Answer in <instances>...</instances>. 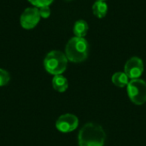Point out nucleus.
Wrapping results in <instances>:
<instances>
[{
    "mask_svg": "<svg viewBox=\"0 0 146 146\" xmlns=\"http://www.w3.org/2000/svg\"><path fill=\"white\" fill-rule=\"evenodd\" d=\"M9 80H10L9 74L6 70L0 68V86H3L7 85Z\"/></svg>",
    "mask_w": 146,
    "mask_h": 146,
    "instance_id": "obj_12",
    "label": "nucleus"
},
{
    "mask_svg": "<svg viewBox=\"0 0 146 146\" xmlns=\"http://www.w3.org/2000/svg\"><path fill=\"white\" fill-rule=\"evenodd\" d=\"M40 21L38 9L36 7L27 8L20 17V23L24 29L34 28Z\"/></svg>",
    "mask_w": 146,
    "mask_h": 146,
    "instance_id": "obj_5",
    "label": "nucleus"
},
{
    "mask_svg": "<svg viewBox=\"0 0 146 146\" xmlns=\"http://www.w3.org/2000/svg\"><path fill=\"white\" fill-rule=\"evenodd\" d=\"M127 86L130 100L136 105H143L146 102V82L140 79L131 80Z\"/></svg>",
    "mask_w": 146,
    "mask_h": 146,
    "instance_id": "obj_4",
    "label": "nucleus"
},
{
    "mask_svg": "<svg viewBox=\"0 0 146 146\" xmlns=\"http://www.w3.org/2000/svg\"><path fill=\"white\" fill-rule=\"evenodd\" d=\"M106 134L103 127L95 123L86 124L78 136L79 146H104Z\"/></svg>",
    "mask_w": 146,
    "mask_h": 146,
    "instance_id": "obj_1",
    "label": "nucleus"
},
{
    "mask_svg": "<svg viewBox=\"0 0 146 146\" xmlns=\"http://www.w3.org/2000/svg\"><path fill=\"white\" fill-rule=\"evenodd\" d=\"M66 1H71V0H66Z\"/></svg>",
    "mask_w": 146,
    "mask_h": 146,
    "instance_id": "obj_16",
    "label": "nucleus"
},
{
    "mask_svg": "<svg viewBox=\"0 0 146 146\" xmlns=\"http://www.w3.org/2000/svg\"><path fill=\"white\" fill-rule=\"evenodd\" d=\"M31 4L35 6L36 8H40L44 6H49L52 3L54 0H28Z\"/></svg>",
    "mask_w": 146,
    "mask_h": 146,
    "instance_id": "obj_13",
    "label": "nucleus"
},
{
    "mask_svg": "<svg viewBox=\"0 0 146 146\" xmlns=\"http://www.w3.org/2000/svg\"><path fill=\"white\" fill-rule=\"evenodd\" d=\"M38 12L40 15V17L42 18H48L50 15V9L49 6H44V7H40L38 8Z\"/></svg>",
    "mask_w": 146,
    "mask_h": 146,
    "instance_id": "obj_14",
    "label": "nucleus"
},
{
    "mask_svg": "<svg viewBox=\"0 0 146 146\" xmlns=\"http://www.w3.org/2000/svg\"><path fill=\"white\" fill-rule=\"evenodd\" d=\"M128 77L127 75L123 73V72H117L115 74H113L112 78H111V80H112V83L117 86V87H125L126 86L128 85L129 83V80H128Z\"/></svg>",
    "mask_w": 146,
    "mask_h": 146,
    "instance_id": "obj_11",
    "label": "nucleus"
},
{
    "mask_svg": "<svg viewBox=\"0 0 146 146\" xmlns=\"http://www.w3.org/2000/svg\"><path fill=\"white\" fill-rule=\"evenodd\" d=\"M78 126L79 119L72 114H65L61 115L56 122V127L62 133H70L75 130Z\"/></svg>",
    "mask_w": 146,
    "mask_h": 146,
    "instance_id": "obj_7",
    "label": "nucleus"
},
{
    "mask_svg": "<svg viewBox=\"0 0 146 146\" xmlns=\"http://www.w3.org/2000/svg\"><path fill=\"white\" fill-rule=\"evenodd\" d=\"M97 1H105V0H97Z\"/></svg>",
    "mask_w": 146,
    "mask_h": 146,
    "instance_id": "obj_15",
    "label": "nucleus"
},
{
    "mask_svg": "<svg viewBox=\"0 0 146 146\" xmlns=\"http://www.w3.org/2000/svg\"><path fill=\"white\" fill-rule=\"evenodd\" d=\"M44 66L45 70L50 74H62L67 68L68 58L62 51L52 50L46 55L44 60Z\"/></svg>",
    "mask_w": 146,
    "mask_h": 146,
    "instance_id": "obj_3",
    "label": "nucleus"
},
{
    "mask_svg": "<svg viewBox=\"0 0 146 146\" xmlns=\"http://www.w3.org/2000/svg\"><path fill=\"white\" fill-rule=\"evenodd\" d=\"M88 24L84 20H79L74 23V33L75 37L84 38L88 32Z\"/></svg>",
    "mask_w": 146,
    "mask_h": 146,
    "instance_id": "obj_10",
    "label": "nucleus"
},
{
    "mask_svg": "<svg viewBox=\"0 0 146 146\" xmlns=\"http://www.w3.org/2000/svg\"><path fill=\"white\" fill-rule=\"evenodd\" d=\"M144 72L143 61L137 56L130 58L125 64L124 73L131 80L139 79Z\"/></svg>",
    "mask_w": 146,
    "mask_h": 146,
    "instance_id": "obj_6",
    "label": "nucleus"
},
{
    "mask_svg": "<svg viewBox=\"0 0 146 146\" xmlns=\"http://www.w3.org/2000/svg\"><path fill=\"white\" fill-rule=\"evenodd\" d=\"M52 86L56 92H64L68 87V82L64 76H62V74H58L54 76L52 80Z\"/></svg>",
    "mask_w": 146,
    "mask_h": 146,
    "instance_id": "obj_8",
    "label": "nucleus"
},
{
    "mask_svg": "<svg viewBox=\"0 0 146 146\" xmlns=\"http://www.w3.org/2000/svg\"><path fill=\"white\" fill-rule=\"evenodd\" d=\"M89 50V44L84 38L74 37L68 40L66 45L65 55L72 62H82L88 57Z\"/></svg>",
    "mask_w": 146,
    "mask_h": 146,
    "instance_id": "obj_2",
    "label": "nucleus"
},
{
    "mask_svg": "<svg viewBox=\"0 0 146 146\" xmlns=\"http://www.w3.org/2000/svg\"><path fill=\"white\" fill-rule=\"evenodd\" d=\"M92 12L98 18H104L108 12V5L104 1H97L92 6Z\"/></svg>",
    "mask_w": 146,
    "mask_h": 146,
    "instance_id": "obj_9",
    "label": "nucleus"
}]
</instances>
